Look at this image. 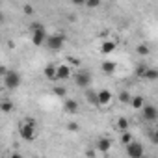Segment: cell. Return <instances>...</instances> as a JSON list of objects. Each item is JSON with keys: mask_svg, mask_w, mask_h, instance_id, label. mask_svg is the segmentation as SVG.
<instances>
[{"mask_svg": "<svg viewBox=\"0 0 158 158\" xmlns=\"http://www.w3.org/2000/svg\"><path fill=\"white\" fill-rule=\"evenodd\" d=\"M143 145L139 141H132L130 145H127V154L128 158H143Z\"/></svg>", "mask_w": 158, "mask_h": 158, "instance_id": "cell-6", "label": "cell"}, {"mask_svg": "<svg viewBox=\"0 0 158 158\" xmlns=\"http://www.w3.org/2000/svg\"><path fill=\"white\" fill-rule=\"evenodd\" d=\"M28 30H30V35H32V43L35 45V47H41L43 43H47V28L41 24V23H32L30 26H28Z\"/></svg>", "mask_w": 158, "mask_h": 158, "instance_id": "cell-1", "label": "cell"}, {"mask_svg": "<svg viewBox=\"0 0 158 158\" xmlns=\"http://www.w3.org/2000/svg\"><path fill=\"white\" fill-rule=\"evenodd\" d=\"M110 149H112V139H110V138H101V139L97 141V151L108 152Z\"/></svg>", "mask_w": 158, "mask_h": 158, "instance_id": "cell-11", "label": "cell"}, {"mask_svg": "<svg viewBox=\"0 0 158 158\" xmlns=\"http://www.w3.org/2000/svg\"><path fill=\"white\" fill-rule=\"evenodd\" d=\"M101 69H102L104 74H114L115 69H117V63H115V61H110V60H104L102 65H101Z\"/></svg>", "mask_w": 158, "mask_h": 158, "instance_id": "cell-10", "label": "cell"}, {"mask_svg": "<svg viewBox=\"0 0 158 158\" xmlns=\"http://www.w3.org/2000/svg\"><path fill=\"white\" fill-rule=\"evenodd\" d=\"M86 99H88V102H89V104H93V106H99V95H97V91H91V89H88V91H86Z\"/></svg>", "mask_w": 158, "mask_h": 158, "instance_id": "cell-17", "label": "cell"}, {"mask_svg": "<svg viewBox=\"0 0 158 158\" xmlns=\"http://www.w3.org/2000/svg\"><path fill=\"white\" fill-rule=\"evenodd\" d=\"M19 134H21V138L24 139V141H32V139H35V123H30L28 119H24L21 125H19Z\"/></svg>", "mask_w": 158, "mask_h": 158, "instance_id": "cell-2", "label": "cell"}, {"mask_svg": "<svg viewBox=\"0 0 158 158\" xmlns=\"http://www.w3.org/2000/svg\"><path fill=\"white\" fill-rule=\"evenodd\" d=\"M67 60H69L67 63H69L71 67H73V65H74V67H78V65H80V61H78V58H67Z\"/></svg>", "mask_w": 158, "mask_h": 158, "instance_id": "cell-24", "label": "cell"}, {"mask_svg": "<svg viewBox=\"0 0 158 158\" xmlns=\"http://www.w3.org/2000/svg\"><path fill=\"white\" fill-rule=\"evenodd\" d=\"M45 78H47V80H58L56 65H48V67H45Z\"/></svg>", "mask_w": 158, "mask_h": 158, "instance_id": "cell-15", "label": "cell"}, {"mask_svg": "<svg viewBox=\"0 0 158 158\" xmlns=\"http://www.w3.org/2000/svg\"><path fill=\"white\" fill-rule=\"evenodd\" d=\"M0 108H2V112H4V114H10V112L13 110V102H11V101H8V99H4V101H2V106H0Z\"/></svg>", "mask_w": 158, "mask_h": 158, "instance_id": "cell-21", "label": "cell"}, {"mask_svg": "<svg viewBox=\"0 0 158 158\" xmlns=\"http://www.w3.org/2000/svg\"><path fill=\"white\" fill-rule=\"evenodd\" d=\"M4 86L8 88V89H17L19 86H21V74L17 73V71H8V74L4 76Z\"/></svg>", "mask_w": 158, "mask_h": 158, "instance_id": "cell-4", "label": "cell"}, {"mask_svg": "<svg viewBox=\"0 0 158 158\" xmlns=\"http://www.w3.org/2000/svg\"><path fill=\"white\" fill-rule=\"evenodd\" d=\"M145 104H147V102H145V99H143L141 95H134L132 101H130V106H132L134 110H143Z\"/></svg>", "mask_w": 158, "mask_h": 158, "instance_id": "cell-12", "label": "cell"}, {"mask_svg": "<svg viewBox=\"0 0 158 158\" xmlns=\"http://www.w3.org/2000/svg\"><path fill=\"white\" fill-rule=\"evenodd\" d=\"M115 47H117L115 41H110V39H108V41H102V45H101V52H102V54H112V52L115 50Z\"/></svg>", "mask_w": 158, "mask_h": 158, "instance_id": "cell-14", "label": "cell"}, {"mask_svg": "<svg viewBox=\"0 0 158 158\" xmlns=\"http://www.w3.org/2000/svg\"><path fill=\"white\" fill-rule=\"evenodd\" d=\"M115 128L123 134V132H128V119L127 117H119L117 123H115Z\"/></svg>", "mask_w": 158, "mask_h": 158, "instance_id": "cell-16", "label": "cell"}, {"mask_svg": "<svg viewBox=\"0 0 158 158\" xmlns=\"http://www.w3.org/2000/svg\"><path fill=\"white\" fill-rule=\"evenodd\" d=\"M119 101H121L123 104H130V101H132V97H130V93H128L127 89H123V91L119 93Z\"/></svg>", "mask_w": 158, "mask_h": 158, "instance_id": "cell-20", "label": "cell"}, {"mask_svg": "<svg viewBox=\"0 0 158 158\" xmlns=\"http://www.w3.org/2000/svg\"><path fill=\"white\" fill-rule=\"evenodd\" d=\"M121 139H123V143H125V145H130V143L134 141V136H132L130 132H123V136H121Z\"/></svg>", "mask_w": 158, "mask_h": 158, "instance_id": "cell-22", "label": "cell"}, {"mask_svg": "<svg viewBox=\"0 0 158 158\" xmlns=\"http://www.w3.org/2000/svg\"><path fill=\"white\" fill-rule=\"evenodd\" d=\"M97 95H99V106H106L112 102V93L108 89H101V91H97Z\"/></svg>", "mask_w": 158, "mask_h": 158, "instance_id": "cell-9", "label": "cell"}, {"mask_svg": "<svg viewBox=\"0 0 158 158\" xmlns=\"http://www.w3.org/2000/svg\"><path fill=\"white\" fill-rule=\"evenodd\" d=\"M152 134H154V136H158V128H156V130H154V132H152Z\"/></svg>", "mask_w": 158, "mask_h": 158, "instance_id": "cell-29", "label": "cell"}, {"mask_svg": "<svg viewBox=\"0 0 158 158\" xmlns=\"http://www.w3.org/2000/svg\"><path fill=\"white\" fill-rule=\"evenodd\" d=\"M67 128H69V130H74V132H76V130H78V125H76V123H69V125H67Z\"/></svg>", "mask_w": 158, "mask_h": 158, "instance_id": "cell-27", "label": "cell"}, {"mask_svg": "<svg viewBox=\"0 0 158 158\" xmlns=\"http://www.w3.org/2000/svg\"><path fill=\"white\" fill-rule=\"evenodd\" d=\"M138 54L139 56H149L151 54V48H149V45H145V43H141V45H138Z\"/></svg>", "mask_w": 158, "mask_h": 158, "instance_id": "cell-19", "label": "cell"}, {"mask_svg": "<svg viewBox=\"0 0 158 158\" xmlns=\"http://www.w3.org/2000/svg\"><path fill=\"white\" fill-rule=\"evenodd\" d=\"M23 10H24V13H26V15H32V13H34V8H32L30 4H24V6H23Z\"/></svg>", "mask_w": 158, "mask_h": 158, "instance_id": "cell-25", "label": "cell"}, {"mask_svg": "<svg viewBox=\"0 0 158 158\" xmlns=\"http://www.w3.org/2000/svg\"><path fill=\"white\" fill-rule=\"evenodd\" d=\"M63 43H65V35H63V34H52V35L47 37L45 47L50 48V50H60V48L63 47Z\"/></svg>", "mask_w": 158, "mask_h": 158, "instance_id": "cell-5", "label": "cell"}, {"mask_svg": "<svg viewBox=\"0 0 158 158\" xmlns=\"http://www.w3.org/2000/svg\"><path fill=\"white\" fill-rule=\"evenodd\" d=\"M63 108H65L67 114H76V112H78V102H76L74 99H67V101L63 102Z\"/></svg>", "mask_w": 158, "mask_h": 158, "instance_id": "cell-13", "label": "cell"}, {"mask_svg": "<svg viewBox=\"0 0 158 158\" xmlns=\"http://www.w3.org/2000/svg\"><path fill=\"white\" fill-rule=\"evenodd\" d=\"M86 6L88 8H97V6H101V2H99V0H91V2H88Z\"/></svg>", "mask_w": 158, "mask_h": 158, "instance_id": "cell-26", "label": "cell"}, {"mask_svg": "<svg viewBox=\"0 0 158 158\" xmlns=\"http://www.w3.org/2000/svg\"><path fill=\"white\" fill-rule=\"evenodd\" d=\"M65 91H67V89L61 88V86H60V88H54V95H56V97H65Z\"/></svg>", "mask_w": 158, "mask_h": 158, "instance_id": "cell-23", "label": "cell"}, {"mask_svg": "<svg viewBox=\"0 0 158 158\" xmlns=\"http://www.w3.org/2000/svg\"><path fill=\"white\" fill-rule=\"evenodd\" d=\"M143 78H147V80H158V69H154V67H147Z\"/></svg>", "mask_w": 158, "mask_h": 158, "instance_id": "cell-18", "label": "cell"}, {"mask_svg": "<svg viewBox=\"0 0 158 158\" xmlns=\"http://www.w3.org/2000/svg\"><path fill=\"white\" fill-rule=\"evenodd\" d=\"M91 73L89 71H84V69H80V71H76L74 73V84L78 86V88H89L91 86Z\"/></svg>", "mask_w": 158, "mask_h": 158, "instance_id": "cell-3", "label": "cell"}, {"mask_svg": "<svg viewBox=\"0 0 158 158\" xmlns=\"http://www.w3.org/2000/svg\"><path fill=\"white\" fill-rule=\"evenodd\" d=\"M56 74H58V80H67L73 74V69L69 63H60V65H56Z\"/></svg>", "mask_w": 158, "mask_h": 158, "instance_id": "cell-8", "label": "cell"}, {"mask_svg": "<svg viewBox=\"0 0 158 158\" xmlns=\"http://www.w3.org/2000/svg\"><path fill=\"white\" fill-rule=\"evenodd\" d=\"M141 114H143V119H147V121H156L158 119V108L154 104H151V102L143 106Z\"/></svg>", "mask_w": 158, "mask_h": 158, "instance_id": "cell-7", "label": "cell"}, {"mask_svg": "<svg viewBox=\"0 0 158 158\" xmlns=\"http://www.w3.org/2000/svg\"><path fill=\"white\" fill-rule=\"evenodd\" d=\"M10 158H23V156H21V154H19V152H13V154H11V156H10Z\"/></svg>", "mask_w": 158, "mask_h": 158, "instance_id": "cell-28", "label": "cell"}]
</instances>
